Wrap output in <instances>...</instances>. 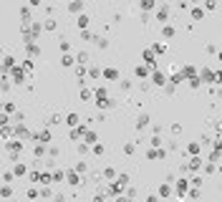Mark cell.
Wrapping results in <instances>:
<instances>
[{
    "label": "cell",
    "instance_id": "6da1fadb",
    "mask_svg": "<svg viewBox=\"0 0 222 202\" xmlns=\"http://www.w3.org/2000/svg\"><path fill=\"white\" fill-rule=\"evenodd\" d=\"M13 79H15V83H23V81H25L23 68H13Z\"/></svg>",
    "mask_w": 222,
    "mask_h": 202
},
{
    "label": "cell",
    "instance_id": "7a4b0ae2",
    "mask_svg": "<svg viewBox=\"0 0 222 202\" xmlns=\"http://www.w3.org/2000/svg\"><path fill=\"white\" fill-rule=\"evenodd\" d=\"M35 139H41L43 144H48V141H51V132H48V129H43V132L38 134V137H35Z\"/></svg>",
    "mask_w": 222,
    "mask_h": 202
},
{
    "label": "cell",
    "instance_id": "3957f363",
    "mask_svg": "<svg viewBox=\"0 0 222 202\" xmlns=\"http://www.w3.org/2000/svg\"><path fill=\"white\" fill-rule=\"evenodd\" d=\"M66 124H68V126H76V124H78V116H76V114H68V116H66Z\"/></svg>",
    "mask_w": 222,
    "mask_h": 202
},
{
    "label": "cell",
    "instance_id": "277c9868",
    "mask_svg": "<svg viewBox=\"0 0 222 202\" xmlns=\"http://www.w3.org/2000/svg\"><path fill=\"white\" fill-rule=\"evenodd\" d=\"M10 195H13L10 185H3V187H0V197H10Z\"/></svg>",
    "mask_w": 222,
    "mask_h": 202
},
{
    "label": "cell",
    "instance_id": "5b68a950",
    "mask_svg": "<svg viewBox=\"0 0 222 202\" xmlns=\"http://www.w3.org/2000/svg\"><path fill=\"white\" fill-rule=\"evenodd\" d=\"M20 18H23V23H30V10L28 8H20Z\"/></svg>",
    "mask_w": 222,
    "mask_h": 202
},
{
    "label": "cell",
    "instance_id": "8992f818",
    "mask_svg": "<svg viewBox=\"0 0 222 202\" xmlns=\"http://www.w3.org/2000/svg\"><path fill=\"white\" fill-rule=\"evenodd\" d=\"M86 25H88V15H78V28L83 30Z\"/></svg>",
    "mask_w": 222,
    "mask_h": 202
},
{
    "label": "cell",
    "instance_id": "52a82bcc",
    "mask_svg": "<svg viewBox=\"0 0 222 202\" xmlns=\"http://www.w3.org/2000/svg\"><path fill=\"white\" fill-rule=\"evenodd\" d=\"M15 177H20V174H25V164H15V172H13Z\"/></svg>",
    "mask_w": 222,
    "mask_h": 202
},
{
    "label": "cell",
    "instance_id": "ba28073f",
    "mask_svg": "<svg viewBox=\"0 0 222 202\" xmlns=\"http://www.w3.org/2000/svg\"><path fill=\"white\" fill-rule=\"evenodd\" d=\"M68 10H73V13H78V10H81V0H73V3L68 5Z\"/></svg>",
    "mask_w": 222,
    "mask_h": 202
},
{
    "label": "cell",
    "instance_id": "9c48e42d",
    "mask_svg": "<svg viewBox=\"0 0 222 202\" xmlns=\"http://www.w3.org/2000/svg\"><path fill=\"white\" fill-rule=\"evenodd\" d=\"M15 134L25 139V137H28V129H25V126H15Z\"/></svg>",
    "mask_w": 222,
    "mask_h": 202
},
{
    "label": "cell",
    "instance_id": "30bf717a",
    "mask_svg": "<svg viewBox=\"0 0 222 202\" xmlns=\"http://www.w3.org/2000/svg\"><path fill=\"white\" fill-rule=\"evenodd\" d=\"M43 28H46V30H53V28H55V20H53V18H48V20L43 23Z\"/></svg>",
    "mask_w": 222,
    "mask_h": 202
},
{
    "label": "cell",
    "instance_id": "8fae6325",
    "mask_svg": "<svg viewBox=\"0 0 222 202\" xmlns=\"http://www.w3.org/2000/svg\"><path fill=\"white\" fill-rule=\"evenodd\" d=\"M10 124V116L8 114H0V126H8Z\"/></svg>",
    "mask_w": 222,
    "mask_h": 202
},
{
    "label": "cell",
    "instance_id": "7c38bea8",
    "mask_svg": "<svg viewBox=\"0 0 222 202\" xmlns=\"http://www.w3.org/2000/svg\"><path fill=\"white\" fill-rule=\"evenodd\" d=\"M78 63H81V66L88 63V53H78Z\"/></svg>",
    "mask_w": 222,
    "mask_h": 202
},
{
    "label": "cell",
    "instance_id": "4fadbf2b",
    "mask_svg": "<svg viewBox=\"0 0 222 202\" xmlns=\"http://www.w3.org/2000/svg\"><path fill=\"white\" fill-rule=\"evenodd\" d=\"M104 76H106V79H116V71H114V68H106Z\"/></svg>",
    "mask_w": 222,
    "mask_h": 202
},
{
    "label": "cell",
    "instance_id": "5bb4252c",
    "mask_svg": "<svg viewBox=\"0 0 222 202\" xmlns=\"http://www.w3.org/2000/svg\"><path fill=\"white\" fill-rule=\"evenodd\" d=\"M13 111H15V104L8 101V104H5V114H13Z\"/></svg>",
    "mask_w": 222,
    "mask_h": 202
},
{
    "label": "cell",
    "instance_id": "9a60e30c",
    "mask_svg": "<svg viewBox=\"0 0 222 202\" xmlns=\"http://www.w3.org/2000/svg\"><path fill=\"white\" fill-rule=\"evenodd\" d=\"M61 179H63V172L55 169V172H53V182H61Z\"/></svg>",
    "mask_w": 222,
    "mask_h": 202
},
{
    "label": "cell",
    "instance_id": "2e32d148",
    "mask_svg": "<svg viewBox=\"0 0 222 202\" xmlns=\"http://www.w3.org/2000/svg\"><path fill=\"white\" fill-rule=\"evenodd\" d=\"M58 121H61V116H51V119H48V126H55Z\"/></svg>",
    "mask_w": 222,
    "mask_h": 202
},
{
    "label": "cell",
    "instance_id": "e0dca14e",
    "mask_svg": "<svg viewBox=\"0 0 222 202\" xmlns=\"http://www.w3.org/2000/svg\"><path fill=\"white\" fill-rule=\"evenodd\" d=\"M61 63H63V66H71V63H73V58H71V56H63V58H61Z\"/></svg>",
    "mask_w": 222,
    "mask_h": 202
},
{
    "label": "cell",
    "instance_id": "ac0fdd59",
    "mask_svg": "<svg viewBox=\"0 0 222 202\" xmlns=\"http://www.w3.org/2000/svg\"><path fill=\"white\" fill-rule=\"evenodd\" d=\"M53 200H55V202H66V197H63V195H55Z\"/></svg>",
    "mask_w": 222,
    "mask_h": 202
},
{
    "label": "cell",
    "instance_id": "d6986e66",
    "mask_svg": "<svg viewBox=\"0 0 222 202\" xmlns=\"http://www.w3.org/2000/svg\"><path fill=\"white\" fill-rule=\"evenodd\" d=\"M30 5L35 8V5H41V0H30Z\"/></svg>",
    "mask_w": 222,
    "mask_h": 202
},
{
    "label": "cell",
    "instance_id": "ffe728a7",
    "mask_svg": "<svg viewBox=\"0 0 222 202\" xmlns=\"http://www.w3.org/2000/svg\"><path fill=\"white\" fill-rule=\"evenodd\" d=\"M8 202H18V200H8Z\"/></svg>",
    "mask_w": 222,
    "mask_h": 202
},
{
    "label": "cell",
    "instance_id": "44dd1931",
    "mask_svg": "<svg viewBox=\"0 0 222 202\" xmlns=\"http://www.w3.org/2000/svg\"><path fill=\"white\" fill-rule=\"evenodd\" d=\"M0 53H3V51H0Z\"/></svg>",
    "mask_w": 222,
    "mask_h": 202
}]
</instances>
